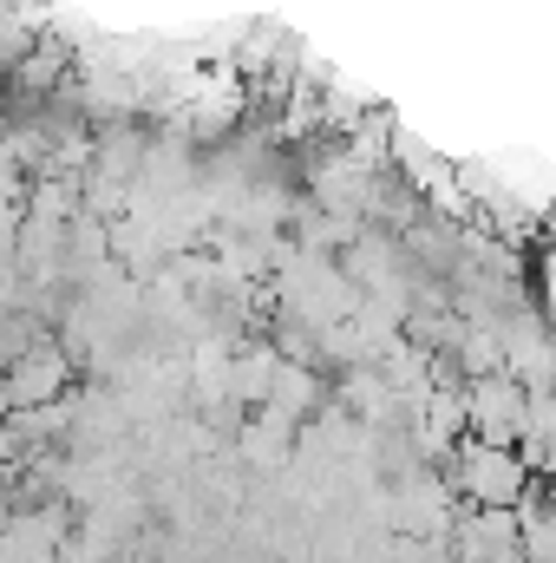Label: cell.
Listing matches in <instances>:
<instances>
[{
	"mask_svg": "<svg viewBox=\"0 0 556 563\" xmlns=\"http://www.w3.org/2000/svg\"><path fill=\"white\" fill-rule=\"evenodd\" d=\"M452 472H458V492H471L478 511H518L524 492L537 485L531 465L518 459V445H485V439H465L452 452Z\"/></svg>",
	"mask_w": 556,
	"mask_h": 563,
	"instance_id": "1",
	"label": "cell"
}]
</instances>
